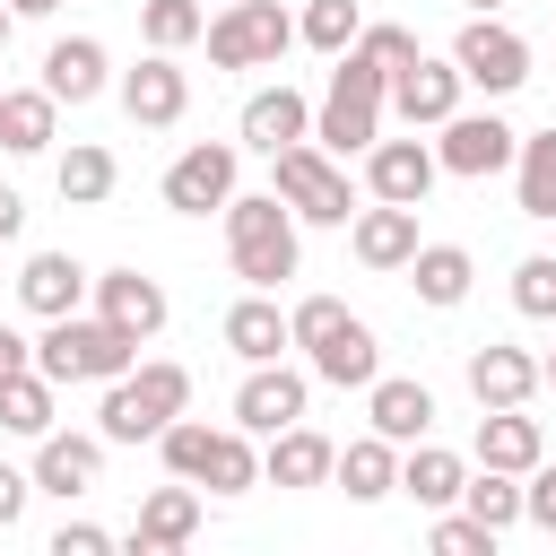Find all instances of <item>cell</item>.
<instances>
[{"label":"cell","instance_id":"obj_1","mask_svg":"<svg viewBox=\"0 0 556 556\" xmlns=\"http://www.w3.org/2000/svg\"><path fill=\"white\" fill-rule=\"evenodd\" d=\"M226 261H235V278L243 287H287L295 278V261H304V243H295V208L278 200V191H235L226 200Z\"/></svg>","mask_w":556,"mask_h":556},{"label":"cell","instance_id":"obj_2","mask_svg":"<svg viewBox=\"0 0 556 556\" xmlns=\"http://www.w3.org/2000/svg\"><path fill=\"white\" fill-rule=\"evenodd\" d=\"M182 408H191V365L148 356V365H130L122 382H104L96 434H104V443H156V434H165Z\"/></svg>","mask_w":556,"mask_h":556},{"label":"cell","instance_id":"obj_3","mask_svg":"<svg viewBox=\"0 0 556 556\" xmlns=\"http://www.w3.org/2000/svg\"><path fill=\"white\" fill-rule=\"evenodd\" d=\"M35 365H43L52 382H122V374L139 365V339L113 330L104 313H61V321H43Z\"/></svg>","mask_w":556,"mask_h":556},{"label":"cell","instance_id":"obj_4","mask_svg":"<svg viewBox=\"0 0 556 556\" xmlns=\"http://www.w3.org/2000/svg\"><path fill=\"white\" fill-rule=\"evenodd\" d=\"M269 165H278L269 191L295 208V226H348V217H356V191H348V174H339V156H330L321 139H295V148H278Z\"/></svg>","mask_w":556,"mask_h":556},{"label":"cell","instance_id":"obj_5","mask_svg":"<svg viewBox=\"0 0 556 556\" xmlns=\"http://www.w3.org/2000/svg\"><path fill=\"white\" fill-rule=\"evenodd\" d=\"M200 43H208L217 70H269V61H287V43H295V17H287L278 0H226Z\"/></svg>","mask_w":556,"mask_h":556},{"label":"cell","instance_id":"obj_6","mask_svg":"<svg viewBox=\"0 0 556 556\" xmlns=\"http://www.w3.org/2000/svg\"><path fill=\"white\" fill-rule=\"evenodd\" d=\"M452 61H460V78H469L478 96H513V87L530 78V43H521L504 17H469V26L452 35Z\"/></svg>","mask_w":556,"mask_h":556},{"label":"cell","instance_id":"obj_7","mask_svg":"<svg viewBox=\"0 0 556 556\" xmlns=\"http://www.w3.org/2000/svg\"><path fill=\"white\" fill-rule=\"evenodd\" d=\"M434 156H443V174L486 182V174H504V165L521 156V130H513L504 113H452L443 139H434Z\"/></svg>","mask_w":556,"mask_h":556},{"label":"cell","instance_id":"obj_8","mask_svg":"<svg viewBox=\"0 0 556 556\" xmlns=\"http://www.w3.org/2000/svg\"><path fill=\"white\" fill-rule=\"evenodd\" d=\"M226 200H235V148L226 139H200L165 165V208L174 217H208V208L226 217Z\"/></svg>","mask_w":556,"mask_h":556},{"label":"cell","instance_id":"obj_9","mask_svg":"<svg viewBox=\"0 0 556 556\" xmlns=\"http://www.w3.org/2000/svg\"><path fill=\"white\" fill-rule=\"evenodd\" d=\"M304 400H313V374H295V365H243V382H235V426L243 434H278V426H295L304 417Z\"/></svg>","mask_w":556,"mask_h":556},{"label":"cell","instance_id":"obj_10","mask_svg":"<svg viewBox=\"0 0 556 556\" xmlns=\"http://www.w3.org/2000/svg\"><path fill=\"white\" fill-rule=\"evenodd\" d=\"M460 87H469V78H460V61H452V52H443V61H426V52H417V61L391 78V113H400L408 130H443V122L460 113Z\"/></svg>","mask_w":556,"mask_h":556},{"label":"cell","instance_id":"obj_11","mask_svg":"<svg viewBox=\"0 0 556 556\" xmlns=\"http://www.w3.org/2000/svg\"><path fill=\"white\" fill-rule=\"evenodd\" d=\"M434 174H443V156H434L426 139H374V148H365V191H374V200H400V208H426V191H434Z\"/></svg>","mask_w":556,"mask_h":556},{"label":"cell","instance_id":"obj_12","mask_svg":"<svg viewBox=\"0 0 556 556\" xmlns=\"http://www.w3.org/2000/svg\"><path fill=\"white\" fill-rule=\"evenodd\" d=\"M122 113H130L139 130H174V122L191 113V78L174 70V52H148L139 70H122Z\"/></svg>","mask_w":556,"mask_h":556},{"label":"cell","instance_id":"obj_13","mask_svg":"<svg viewBox=\"0 0 556 556\" xmlns=\"http://www.w3.org/2000/svg\"><path fill=\"white\" fill-rule=\"evenodd\" d=\"M530 391H547V374H539L530 348H513V339L469 348V400H478V408H521Z\"/></svg>","mask_w":556,"mask_h":556},{"label":"cell","instance_id":"obj_14","mask_svg":"<svg viewBox=\"0 0 556 556\" xmlns=\"http://www.w3.org/2000/svg\"><path fill=\"white\" fill-rule=\"evenodd\" d=\"M365 426L408 452V443L434 434V391H426L417 374H374V382H365Z\"/></svg>","mask_w":556,"mask_h":556},{"label":"cell","instance_id":"obj_15","mask_svg":"<svg viewBox=\"0 0 556 556\" xmlns=\"http://www.w3.org/2000/svg\"><path fill=\"white\" fill-rule=\"evenodd\" d=\"M191 539H200V486H191V478L148 486V495H139V521H130V547H139V556H174V547H191Z\"/></svg>","mask_w":556,"mask_h":556},{"label":"cell","instance_id":"obj_16","mask_svg":"<svg viewBox=\"0 0 556 556\" xmlns=\"http://www.w3.org/2000/svg\"><path fill=\"white\" fill-rule=\"evenodd\" d=\"M96 478H104V434H61V426L35 434V495H61V504H70V495H87Z\"/></svg>","mask_w":556,"mask_h":556},{"label":"cell","instance_id":"obj_17","mask_svg":"<svg viewBox=\"0 0 556 556\" xmlns=\"http://www.w3.org/2000/svg\"><path fill=\"white\" fill-rule=\"evenodd\" d=\"M382 113H391L382 96H356V87H339V78H330V96L313 104V139H321L330 156H365V148L382 139Z\"/></svg>","mask_w":556,"mask_h":556},{"label":"cell","instance_id":"obj_18","mask_svg":"<svg viewBox=\"0 0 556 556\" xmlns=\"http://www.w3.org/2000/svg\"><path fill=\"white\" fill-rule=\"evenodd\" d=\"M348 252H356L365 269H408V261H417V208H400V200L356 208V217H348Z\"/></svg>","mask_w":556,"mask_h":556},{"label":"cell","instance_id":"obj_19","mask_svg":"<svg viewBox=\"0 0 556 556\" xmlns=\"http://www.w3.org/2000/svg\"><path fill=\"white\" fill-rule=\"evenodd\" d=\"M87 295H96V278L70 261V252H35L26 269H17V304L35 313V321H61V313H87Z\"/></svg>","mask_w":556,"mask_h":556},{"label":"cell","instance_id":"obj_20","mask_svg":"<svg viewBox=\"0 0 556 556\" xmlns=\"http://www.w3.org/2000/svg\"><path fill=\"white\" fill-rule=\"evenodd\" d=\"M96 313L148 348V339L165 330V313H174V304H165V287H156L148 269H104V278H96Z\"/></svg>","mask_w":556,"mask_h":556},{"label":"cell","instance_id":"obj_21","mask_svg":"<svg viewBox=\"0 0 556 556\" xmlns=\"http://www.w3.org/2000/svg\"><path fill=\"white\" fill-rule=\"evenodd\" d=\"M330 469H339V443H330V434H313L304 417H295V426H278V434H269V452H261V486H330Z\"/></svg>","mask_w":556,"mask_h":556},{"label":"cell","instance_id":"obj_22","mask_svg":"<svg viewBox=\"0 0 556 556\" xmlns=\"http://www.w3.org/2000/svg\"><path fill=\"white\" fill-rule=\"evenodd\" d=\"M226 348H235L243 365H269V356H287V348H295V321L278 313V295H269V287H252L243 304H226Z\"/></svg>","mask_w":556,"mask_h":556},{"label":"cell","instance_id":"obj_23","mask_svg":"<svg viewBox=\"0 0 556 556\" xmlns=\"http://www.w3.org/2000/svg\"><path fill=\"white\" fill-rule=\"evenodd\" d=\"M43 87H52L61 104H96V96L113 87V61H104V43H96V35H61V43L43 52Z\"/></svg>","mask_w":556,"mask_h":556},{"label":"cell","instance_id":"obj_24","mask_svg":"<svg viewBox=\"0 0 556 556\" xmlns=\"http://www.w3.org/2000/svg\"><path fill=\"white\" fill-rule=\"evenodd\" d=\"M295 139H313V104L278 78V87H261L252 104H243V148H261V156H278V148H295Z\"/></svg>","mask_w":556,"mask_h":556},{"label":"cell","instance_id":"obj_25","mask_svg":"<svg viewBox=\"0 0 556 556\" xmlns=\"http://www.w3.org/2000/svg\"><path fill=\"white\" fill-rule=\"evenodd\" d=\"M304 356H313V382H339V391H365V382L382 374V339H374L356 313H348L321 348H304Z\"/></svg>","mask_w":556,"mask_h":556},{"label":"cell","instance_id":"obj_26","mask_svg":"<svg viewBox=\"0 0 556 556\" xmlns=\"http://www.w3.org/2000/svg\"><path fill=\"white\" fill-rule=\"evenodd\" d=\"M61 139V96L52 87H9L0 96V148L9 156H43Z\"/></svg>","mask_w":556,"mask_h":556},{"label":"cell","instance_id":"obj_27","mask_svg":"<svg viewBox=\"0 0 556 556\" xmlns=\"http://www.w3.org/2000/svg\"><path fill=\"white\" fill-rule=\"evenodd\" d=\"M330 478L348 486V504H382V495H400V443L391 434H356Z\"/></svg>","mask_w":556,"mask_h":556},{"label":"cell","instance_id":"obj_28","mask_svg":"<svg viewBox=\"0 0 556 556\" xmlns=\"http://www.w3.org/2000/svg\"><path fill=\"white\" fill-rule=\"evenodd\" d=\"M460 486H469V460L460 452H443V443H408L400 452V495H417L426 513L460 504Z\"/></svg>","mask_w":556,"mask_h":556},{"label":"cell","instance_id":"obj_29","mask_svg":"<svg viewBox=\"0 0 556 556\" xmlns=\"http://www.w3.org/2000/svg\"><path fill=\"white\" fill-rule=\"evenodd\" d=\"M469 278H478V261H469L460 243H417V261H408V287H417V304H434V313L469 304Z\"/></svg>","mask_w":556,"mask_h":556},{"label":"cell","instance_id":"obj_30","mask_svg":"<svg viewBox=\"0 0 556 556\" xmlns=\"http://www.w3.org/2000/svg\"><path fill=\"white\" fill-rule=\"evenodd\" d=\"M478 460L530 478V469H539V417H521V408H486V417H478Z\"/></svg>","mask_w":556,"mask_h":556},{"label":"cell","instance_id":"obj_31","mask_svg":"<svg viewBox=\"0 0 556 556\" xmlns=\"http://www.w3.org/2000/svg\"><path fill=\"white\" fill-rule=\"evenodd\" d=\"M52 391H61V382H52L43 365L0 374V434H26V443H35V434H52Z\"/></svg>","mask_w":556,"mask_h":556},{"label":"cell","instance_id":"obj_32","mask_svg":"<svg viewBox=\"0 0 556 556\" xmlns=\"http://www.w3.org/2000/svg\"><path fill=\"white\" fill-rule=\"evenodd\" d=\"M513 200H521V217H556V122L521 139V156H513Z\"/></svg>","mask_w":556,"mask_h":556},{"label":"cell","instance_id":"obj_33","mask_svg":"<svg viewBox=\"0 0 556 556\" xmlns=\"http://www.w3.org/2000/svg\"><path fill=\"white\" fill-rule=\"evenodd\" d=\"M52 182H61V200L70 208H96V200H113V182H122V165H113V148H96V139H78L61 165H52Z\"/></svg>","mask_w":556,"mask_h":556},{"label":"cell","instance_id":"obj_34","mask_svg":"<svg viewBox=\"0 0 556 556\" xmlns=\"http://www.w3.org/2000/svg\"><path fill=\"white\" fill-rule=\"evenodd\" d=\"M200 486H208V495H252V486H261V452H252L243 426H217V434H208V469H200Z\"/></svg>","mask_w":556,"mask_h":556},{"label":"cell","instance_id":"obj_35","mask_svg":"<svg viewBox=\"0 0 556 556\" xmlns=\"http://www.w3.org/2000/svg\"><path fill=\"white\" fill-rule=\"evenodd\" d=\"M460 513H478V521H486V530L504 539V530L521 521V478H513V469H486V460H478V478L460 486Z\"/></svg>","mask_w":556,"mask_h":556},{"label":"cell","instance_id":"obj_36","mask_svg":"<svg viewBox=\"0 0 556 556\" xmlns=\"http://www.w3.org/2000/svg\"><path fill=\"white\" fill-rule=\"evenodd\" d=\"M356 35H365V9H356V0H304V17H295V43H313V52H330V61H339Z\"/></svg>","mask_w":556,"mask_h":556},{"label":"cell","instance_id":"obj_37","mask_svg":"<svg viewBox=\"0 0 556 556\" xmlns=\"http://www.w3.org/2000/svg\"><path fill=\"white\" fill-rule=\"evenodd\" d=\"M139 35H148V52H182L208 35V9L200 0H139Z\"/></svg>","mask_w":556,"mask_h":556},{"label":"cell","instance_id":"obj_38","mask_svg":"<svg viewBox=\"0 0 556 556\" xmlns=\"http://www.w3.org/2000/svg\"><path fill=\"white\" fill-rule=\"evenodd\" d=\"M208 434H217V426H200V417L182 408V417L156 434V452H165V478H191V486H200V469H208Z\"/></svg>","mask_w":556,"mask_h":556},{"label":"cell","instance_id":"obj_39","mask_svg":"<svg viewBox=\"0 0 556 556\" xmlns=\"http://www.w3.org/2000/svg\"><path fill=\"white\" fill-rule=\"evenodd\" d=\"M513 313L521 321H556V252L513 261Z\"/></svg>","mask_w":556,"mask_h":556},{"label":"cell","instance_id":"obj_40","mask_svg":"<svg viewBox=\"0 0 556 556\" xmlns=\"http://www.w3.org/2000/svg\"><path fill=\"white\" fill-rule=\"evenodd\" d=\"M434 547H443V556H495V530H486L478 513H452V504H443V513H434Z\"/></svg>","mask_w":556,"mask_h":556},{"label":"cell","instance_id":"obj_41","mask_svg":"<svg viewBox=\"0 0 556 556\" xmlns=\"http://www.w3.org/2000/svg\"><path fill=\"white\" fill-rule=\"evenodd\" d=\"M287 321H295V348H321V339H330V330L348 321V304H339V295H304V304H295Z\"/></svg>","mask_w":556,"mask_h":556},{"label":"cell","instance_id":"obj_42","mask_svg":"<svg viewBox=\"0 0 556 556\" xmlns=\"http://www.w3.org/2000/svg\"><path fill=\"white\" fill-rule=\"evenodd\" d=\"M356 52H374V61L400 78V70L417 61V35H408V26H365V35H356Z\"/></svg>","mask_w":556,"mask_h":556},{"label":"cell","instance_id":"obj_43","mask_svg":"<svg viewBox=\"0 0 556 556\" xmlns=\"http://www.w3.org/2000/svg\"><path fill=\"white\" fill-rule=\"evenodd\" d=\"M521 521H530V530H547V539H556V469H547V460H539V469H530V478H521Z\"/></svg>","mask_w":556,"mask_h":556},{"label":"cell","instance_id":"obj_44","mask_svg":"<svg viewBox=\"0 0 556 556\" xmlns=\"http://www.w3.org/2000/svg\"><path fill=\"white\" fill-rule=\"evenodd\" d=\"M113 547V530H96V521H61L52 530V556H104Z\"/></svg>","mask_w":556,"mask_h":556},{"label":"cell","instance_id":"obj_45","mask_svg":"<svg viewBox=\"0 0 556 556\" xmlns=\"http://www.w3.org/2000/svg\"><path fill=\"white\" fill-rule=\"evenodd\" d=\"M26 495H35V469H9V460H0V530H17Z\"/></svg>","mask_w":556,"mask_h":556},{"label":"cell","instance_id":"obj_46","mask_svg":"<svg viewBox=\"0 0 556 556\" xmlns=\"http://www.w3.org/2000/svg\"><path fill=\"white\" fill-rule=\"evenodd\" d=\"M26 365H35V339H17V330L0 321V374H26Z\"/></svg>","mask_w":556,"mask_h":556},{"label":"cell","instance_id":"obj_47","mask_svg":"<svg viewBox=\"0 0 556 556\" xmlns=\"http://www.w3.org/2000/svg\"><path fill=\"white\" fill-rule=\"evenodd\" d=\"M17 235H26V200L0 182V243H17Z\"/></svg>","mask_w":556,"mask_h":556},{"label":"cell","instance_id":"obj_48","mask_svg":"<svg viewBox=\"0 0 556 556\" xmlns=\"http://www.w3.org/2000/svg\"><path fill=\"white\" fill-rule=\"evenodd\" d=\"M17 17H52V9H70V0H9Z\"/></svg>","mask_w":556,"mask_h":556},{"label":"cell","instance_id":"obj_49","mask_svg":"<svg viewBox=\"0 0 556 556\" xmlns=\"http://www.w3.org/2000/svg\"><path fill=\"white\" fill-rule=\"evenodd\" d=\"M9 35H17V9H9V0H0V52H9Z\"/></svg>","mask_w":556,"mask_h":556},{"label":"cell","instance_id":"obj_50","mask_svg":"<svg viewBox=\"0 0 556 556\" xmlns=\"http://www.w3.org/2000/svg\"><path fill=\"white\" fill-rule=\"evenodd\" d=\"M460 9H469V17H495V9H504V0H460Z\"/></svg>","mask_w":556,"mask_h":556},{"label":"cell","instance_id":"obj_51","mask_svg":"<svg viewBox=\"0 0 556 556\" xmlns=\"http://www.w3.org/2000/svg\"><path fill=\"white\" fill-rule=\"evenodd\" d=\"M539 374H547V391H556V348H547V356H539Z\"/></svg>","mask_w":556,"mask_h":556},{"label":"cell","instance_id":"obj_52","mask_svg":"<svg viewBox=\"0 0 556 556\" xmlns=\"http://www.w3.org/2000/svg\"><path fill=\"white\" fill-rule=\"evenodd\" d=\"M0 96H9V87H0Z\"/></svg>","mask_w":556,"mask_h":556}]
</instances>
